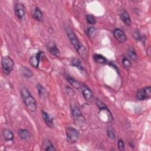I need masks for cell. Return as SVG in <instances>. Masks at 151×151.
Returning <instances> with one entry per match:
<instances>
[{"label":"cell","instance_id":"obj_1","mask_svg":"<svg viewBox=\"0 0 151 151\" xmlns=\"http://www.w3.org/2000/svg\"><path fill=\"white\" fill-rule=\"evenodd\" d=\"M67 34L70 41L77 51L78 55L83 60H86L87 57V52L86 47L81 43V42H80L77 37L71 29L67 30Z\"/></svg>","mask_w":151,"mask_h":151},{"label":"cell","instance_id":"obj_2","mask_svg":"<svg viewBox=\"0 0 151 151\" xmlns=\"http://www.w3.org/2000/svg\"><path fill=\"white\" fill-rule=\"evenodd\" d=\"M20 93L27 108L32 112L35 111L37 110V102L29 91L26 87H24L21 88Z\"/></svg>","mask_w":151,"mask_h":151},{"label":"cell","instance_id":"obj_3","mask_svg":"<svg viewBox=\"0 0 151 151\" xmlns=\"http://www.w3.org/2000/svg\"><path fill=\"white\" fill-rule=\"evenodd\" d=\"M1 65L3 73L7 76L12 71L14 67V62L9 56L5 55L2 58Z\"/></svg>","mask_w":151,"mask_h":151},{"label":"cell","instance_id":"obj_4","mask_svg":"<svg viewBox=\"0 0 151 151\" xmlns=\"http://www.w3.org/2000/svg\"><path fill=\"white\" fill-rule=\"evenodd\" d=\"M71 114L76 125L82 127L85 124L86 119L78 107L76 106L71 107Z\"/></svg>","mask_w":151,"mask_h":151},{"label":"cell","instance_id":"obj_5","mask_svg":"<svg viewBox=\"0 0 151 151\" xmlns=\"http://www.w3.org/2000/svg\"><path fill=\"white\" fill-rule=\"evenodd\" d=\"M99 118L104 123H109L113 119L112 114L105 105L99 107Z\"/></svg>","mask_w":151,"mask_h":151},{"label":"cell","instance_id":"obj_6","mask_svg":"<svg viewBox=\"0 0 151 151\" xmlns=\"http://www.w3.org/2000/svg\"><path fill=\"white\" fill-rule=\"evenodd\" d=\"M67 140L70 143H76L79 138L78 131L73 127H67L65 129Z\"/></svg>","mask_w":151,"mask_h":151},{"label":"cell","instance_id":"obj_7","mask_svg":"<svg viewBox=\"0 0 151 151\" xmlns=\"http://www.w3.org/2000/svg\"><path fill=\"white\" fill-rule=\"evenodd\" d=\"M151 97V88L150 86L143 87L136 93V98L139 100H145L149 99Z\"/></svg>","mask_w":151,"mask_h":151},{"label":"cell","instance_id":"obj_8","mask_svg":"<svg viewBox=\"0 0 151 151\" xmlns=\"http://www.w3.org/2000/svg\"><path fill=\"white\" fill-rule=\"evenodd\" d=\"M14 12L15 16L19 21H23L25 16V9L24 5L21 3H17L14 5Z\"/></svg>","mask_w":151,"mask_h":151},{"label":"cell","instance_id":"obj_9","mask_svg":"<svg viewBox=\"0 0 151 151\" xmlns=\"http://www.w3.org/2000/svg\"><path fill=\"white\" fill-rule=\"evenodd\" d=\"M81 88L82 94L84 99L88 102H91L93 100V95L91 90L85 84L82 85L81 87Z\"/></svg>","mask_w":151,"mask_h":151},{"label":"cell","instance_id":"obj_10","mask_svg":"<svg viewBox=\"0 0 151 151\" xmlns=\"http://www.w3.org/2000/svg\"><path fill=\"white\" fill-rule=\"evenodd\" d=\"M43 53L41 51H38L37 53L33 54L29 60V63L34 68H38L41 55Z\"/></svg>","mask_w":151,"mask_h":151},{"label":"cell","instance_id":"obj_11","mask_svg":"<svg viewBox=\"0 0 151 151\" xmlns=\"http://www.w3.org/2000/svg\"><path fill=\"white\" fill-rule=\"evenodd\" d=\"M113 35L115 39L120 43H124L126 41V36L124 32L119 28H116L113 31Z\"/></svg>","mask_w":151,"mask_h":151},{"label":"cell","instance_id":"obj_12","mask_svg":"<svg viewBox=\"0 0 151 151\" xmlns=\"http://www.w3.org/2000/svg\"><path fill=\"white\" fill-rule=\"evenodd\" d=\"M42 119L47 126L50 128L54 127V120L53 118L50 116V114L45 111H42Z\"/></svg>","mask_w":151,"mask_h":151},{"label":"cell","instance_id":"obj_13","mask_svg":"<svg viewBox=\"0 0 151 151\" xmlns=\"http://www.w3.org/2000/svg\"><path fill=\"white\" fill-rule=\"evenodd\" d=\"M48 50L49 51V52L53 55L57 57H58L60 56V51L57 46V45L52 42H50L48 44Z\"/></svg>","mask_w":151,"mask_h":151},{"label":"cell","instance_id":"obj_14","mask_svg":"<svg viewBox=\"0 0 151 151\" xmlns=\"http://www.w3.org/2000/svg\"><path fill=\"white\" fill-rule=\"evenodd\" d=\"M42 149L45 151H54L56 149L49 139H44L42 143Z\"/></svg>","mask_w":151,"mask_h":151},{"label":"cell","instance_id":"obj_15","mask_svg":"<svg viewBox=\"0 0 151 151\" xmlns=\"http://www.w3.org/2000/svg\"><path fill=\"white\" fill-rule=\"evenodd\" d=\"M32 17L35 19H36L39 22H42L44 21L43 14L41 11V9L37 6L35 7V8L34 10Z\"/></svg>","mask_w":151,"mask_h":151},{"label":"cell","instance_id":"obj_16","mask_svg":"<svg viewBox=\"0 0 151 151\" xmlns=\"http://www.w3.org/2000/svg\"><path fill=\"white\" fill-rule=\"evenodd\" d=\"M3 137L4 139L7 141H12L14 138V135L12 132L9 129H4L2 132Z\"/></svg>","mask_w":151,"mask_h":151},{"label":"cell","instance_id":"obj_17","mask_svg":"<svg viewBox=\"0 0 151 151\" xmlns=\"http://www.w3.org/2000/svg\"><path fill=\"white\" fill-rule=\"evenodd\" d=\"M120 18L122 20V21L126 25H130L131 24V19L129 15V14L126 11H124L120 14Z\"/></svg>","mask_w":151,"mask_h":151},{"label":"cell","instance_id":"obj_18","mask_svg":"<svg viewBox=\"0 0 151 151\" xmlns=\"http://www.w3.org/2000/svg\"><path fill=\"white\" fill-rule=\"evenodd\" d=\"M18 136L22 140H26L29 139L31 134L29 132L27 129H20L18 131Z\"/></svg>","mask_w":151,"mask_h":151},{"label":"cell","instance_id":"obj_19","mask_svg":"<svg viewBox=\"0 0 151 151\" xmlns=\"http://www.w3.org/2000/svg\"><path fill=\"white\" fill-rule=\"evenodd\" d=\"M71 64L73 67H75L77 68L81 72L84 71V69L83 68V66L81 63L80 61V60L76 58H73L71 61Z\"/></svg>","mask_w":151,"mask_h":151},{"label":"cell","instance_id":"obj_20","mask_svg":"<svg viewBox=\"0 0 151 151\" xmlns=\"http://www.w3.org/2000/svg\"><path fill=\"white\" fill-rule=\"evenodd\" d=\"M66 79L67 80V81L69 83V84L73 86V87H74L76 89H79L81 88V86L80 85V83L78 82L76 80H75L74 78H73L71 77H67Z\"/></svg>","mask_w":151,"mask_h":151},{"label":"cell","instance_id":"obj_21","mask_svg":"<svg viewBox=\"0 0 151 151\" xmlns=\"http://www.w3.org/2000/svg\"><path fill=\"white\" fill-rule=\"evenodd\" d=\"M93 60L98 64H105L107 63V59L101 54H94L93 55Z\"/></svg>","mask_w":151,"mask_h":151},{"label":"cell","instance_id":"obj_22","mask_svg":"<svg viewBox=\"0 0 151 151\" xmlns=\"http://www.w3.org/2000/svg\"><path fill=\"white\" fill-rule=\"evenodd\" d=\"M21 73L22 75L26 78H31L33 76V73L30 69L26 67H22L21 68Z\"/></svg>","mask_w":151,"mask_h":151},{"label":"cell","instance_id":"obj_23","mask_svg":"<svg viewBox=\"0 0 151 151\" xmlns=\"http://www.w3.org/2000/svg\"><path fill=\"white\" fill-rule=\"evenodd\" d=\"M37 88L40 97L42 99H44L47 96V91L40 84L37 85Z\"/></svg>","mask_w":151,"mask_h":151},{"label":"cell","instance_id":"obj_24","mask_svg":"<svg viewBox=\"0 0 151 151\" xmlns=\"http://www.w3.org/2000/svg\"><path fill=\"white\" fill-rule=\"evenodd\" d=\"M128 55H129V58H130L132 60H133V61H136L137 60V54H136V52L135 50H134L133 48L130 47V48L129 49V50H128Z\"/></svg>","mask_w":151,"mask_h":151},{"label":"cell","instance_id":"obj_25","mask_svg":"<svg viewBox=\"0 0 151 151\" xmlns=\"http://www.w3.org/2000/svg\"><path fill=\"white\" fill-rule=\"evenodd\" d=\"M122 64H123V66L124 67V68L127 70H129L131 68V66H132L131 62L126 57H124L122 59Z\"/></svg>","mask_w":151,"mask_h":151},{"label":"cell","instance_id":"obj_26","mask_svg":"<svg viewBox=\"0 0 151 151\" xmlns=\"http://www.w3.org/2000/svg\"><path fill=\"white\" fill-rule=\"evenodd\" d=\"M86 19L87 22L89 24L94 25L96 24V19H95L94 17L91 14L87 15L86 17Z\"/></svg>","mask_w":151,"mask_h":151},{"label":"cell","instance_id":"obj_27","mask_svg":"<svg viewBox=\"0 0 151 151\" xmlns=\"http://www.w3.org/2000/svg\"><path fill=\"white\" fill-rule=\"evenodd\" d=\"M117 146L119 148V150L120 151H123L125 150V146L124 142L122 139H119L117 142Z\"/></svg>","mask_w":151,"mask_h":151},{"label":"cell","instance_id":"obj_28","mask_svg":"<svg viewBox=\"0 0 151 151\" xmlns=\"http://www.w3.org/2000/svg\"><path fill=\"white\" fill-rule=\"evenodd\" d=\"M96 32V29L94 27H90L88 29H87V35L91 38L92 37H93V35H94V33Z\"/></svg>","mask_w":151,"mask_h":151},{"label":"cell","instance_id":"obj_29","mask_svg":"<svg viewBox=\"0 0 151 151\" xmlns=\"http://www.w3.org/2000/svg\"><path fill=\"white\" fill-rule=\"evenodd\" d=\"M107 136L111 139H114L116 135L114 131L112 129H108L107 130Z\"/></svg>","mask_w":151,"mask_h":151},{"label":"cell","instance_id":"obj_30","mask_svg":"<svg viewBox=\"0 0 151 151\" xmlns=\"http://www.w3.org/2000/svg\"><path fill=\"white\" fill-rule=\"evenodd\" d=\"M65 89H66V92H67V93L70 96L73 97V96H74L75 92H74V91L71 87H68V86H67L66 88H65Z\"/></svg>","mask_w":151,"mask_h":151},{"label":"cell","instance_id":"obj_31","mask_svg":"<svg viewBox=\"0 0 151 151\" xmlns=\"http://www.w3.org/2000/svg\"><path fill=\"white\" fill-rule=\"evenodd\" d=\"M133 37H134V38L136 40H137V41H140V40H141V39H142L141 36H140L139 32L137 31H135L133 32Z\"/></svg>","mask_w":151,"mask_h":151}]
</instances>
